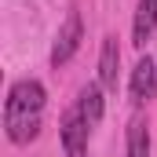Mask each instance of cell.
<instances>
[{"instance_id": "52a82bcc", "label": "cell", "mask_w": 157, "mask_h": 157, "mask_svg": "<svg viewBox=\"0 0 157 157\" xmlns=\"http://www.w3.org/2000/svg\"><path fill=\"white\" fill-rule=\"evenodd\" d=\"M102 91H106V88H102L99 80H88V84L80 88V95H77V110L84 113V121H88L91 128L102 121V110H106V99H102Z\"/></svg>"}, {"instance_id": "6da1fadb", "label": "cell", "mask_w": 157, "mask_h": 157, "mask_svg": "<svg viewBox=\"0 0 157 157\" xmlns=\"http://www.w3.org/2000/svg\"><path fill=\"white\" fill-rule=\"evenodd\" d=\"M44 106H48V91L44 84L33 77H22L7 88V99H4V132L15 146H26L40 135V124H44Z\"/></svg>"}, {"instance_id": "7a4b0ae2", "label": "cell", "mask_w": 157, "mask_h": 157, "mask_svg": "<svg viewBox=\"0 0 157 157\" xmlns=\"http://www.w3.org/2000/svg\"><path fill=\"white\" fill-rule=\"evenodd\" d=\"M80 40H84V22H80V11H70L55 33V44H51V66H66L73 55L80 51Z\"/></svg>"}, {"instance_id": "277c9868", "label": "cell", "mask_w": 157, "mask_h": 157, "mask_svg": "<svg viewBox=\"0 0 157 157\" xmlns=\"http://www.w3.org/2000/svg\"><path fill=\"white\" fill-rule=\"evenodd\" d=\"M128 95H132V102H135V106H146V102L157 95V66H154V59H150V55H143V59L135 62L132 80H128Z\"/></svg>"}, {"instance_id": "8992f818", "label": "cell", "mask_w": 157, "mask_h": 157, "mask_svg": "<svg viewBox=\"0 0 157 157\" xmlns=\"http://www.w3.org/2000/svg\"><path fill=\"white\" fill-rule=\"evenodd\" d=\"M117 70H121V48L117 37L102 40V51H99V84L106 91H117Z\"/></svg>"}, {"instance_id": "3957f363", "label": "cell", "mask_w": 157, "mask_h": 157, "mask_svg": "<svg viewBox=\"0 0 157 157\" xmlns=\"http://www.w3.org/2000/svg\"><path fill=\"white\" fill-rule=\"evenodd\" d=\"M88 132H91V124L84 121V113L77 106H70L59 124V139H62L66 157H88Z\"/></svg>"}, {"instance_id": "ba28073f", "label": "cell", "mask_w": 157, "mask_h": 157, "mask_svg": "<svg viewBox=\"0 0 157 157\" xmlns=\"http://www.w3.org/2000/svg\"><path fill=\"white\" fill-rule=\"evenodd\" d=\"M128 157H150V124L143 117H132L128 124Z\"/></svg>"}, {"instance_id": "5b68a950", "label": "cell", "mask_w": 157, "mask_h": 157, "mask_svg": "<svg viewBox=\"0 0 157 157\" xmlns=\"http://www.w3.org/2000/svg\"><path fill=\"white\" fill-rule=\"evenodd\" d=\"M157 29V0H139L135 4V18H132V44L146 48Z\"/></svg>"}]
</instances>
